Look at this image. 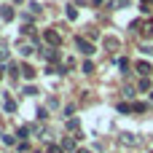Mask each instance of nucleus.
<instances>
[{
    "label": "nucleus",
    "mask_w": 153,
    "mask_h": 153,
    "mask_svg": "<svg viewBox=\"0 0 153 153\" xmlns=\"http://www.w3.org/2000/svg\"><path fill=\"white\" fill-rule=\"evenodd\" d=\"M75 46H78V51H81L83 56H91V54H94V46H91V40H86L83 35H78V38H75Z\"/></svg>",
    "instance_id": "1"
},
{
    "label": "nucleus",
    "mask_w": 153,
    "mask_h": 153,
    "mask_svg": "<svg viewBox=\"0 0 153 153\" xmlns=\"http://www.w3.org/2000/svg\"><path fill=\"white\" fill-rule=\"evenodd\" d=\"M43 40H46V43H48L51 48H56V46L62 43V35H59V32H56V30L51 27V30H46V32H43Z\"/></svg>",
    "instance_id": "2"
},
{
    "label": "nucleus",
    "mask_w": 153,
    "mask_h": 153,
    "mask_svg": "<svg viewBox=\"0 0 153 153\" xmlns=\"http://www.w3.org/2000/svg\"><path fill=\"white\" fill-rule=\"evenodd\" d=\"M134 70H137V73H140L143 78H148V75H151V73H153L151 62H145V59H143V62H137V65H134Z\"/></svg>",
    "instance_id": "3"
},
{
    "label": "nucleus",
    "mask_w": 153,
    "mask_h": 153,
    "mask_svg": "<svg viewBox=\"0 0 153 153\" xmlns=\"http://www.w3.org/2000/svg\"><path fill=\"white\" fill-rule=\"evenodd\" d=\"M0 16H3V22H13V16H16V13H13V8H11V5H3V8H0Z\"/></svg>",
    "instance_id": "4"
},
{
    "label": "nucleus",
    "mask_w": 153,
    "mask_h": 153,
    "mask_svg": "<svg viewBox=\"0 0 153 153\" xmlns=\"http://www.w3.org/2000/svg\"><path fill=\"white\" fill-rule=\"evenodd\" d=\"M38 73H35V67H30V65H22V78H27V81H32Z\"/></svg>",
    "instance_id": "5"
},
{
    "label": "nucleus",
    "mask_w": 153,
    "mask_h": 153,
    "mask_svg": "<svg viewBox=\"0 0 153 153\" xmlns=\"http://www.w3.org/2000/svg\"><path fill=\"white\" fill-rule=\"evenodd\" d=\"M143 35H148V38H153V19H148V22L143 24Z\"/></svg>",
    "instance_id": "6"
},
{
    "label": "nucleus",
    "mask_w": 153,
    "mask_h": 153,
    "mask_svg": "<svg viewBox=\"0 0 153 153\" xmlns=\"http://www.w3.org/2000/svg\"><path fill=\"white\" fill-rule=\"evenodd\" d=\"M67 19H70V22L78 19V8H75V5H67Z\"/></svg>",
    "instance_id": "7"
},
{
    "label": "nucleus",
    "mask_w": 153,
    "mask_h": 153,
    "mask_svg": "<svg viewBox=\"0 0 153 153\" xmlns=\"http://www.w3.org/2000/svg\"><path fill=\"white\" fill-rule=\"evenodd\" d=\"M105 48L116 51V48H118V40H116V38H105Z\"/></svg>",
    "instance_id": "8"
},
{
    "label": "nucleus",
    "mask_w": 153,
    "mask_h": 153,
    "mask_svg": "<svg viewBox=\"0 0 153 153\" xmlns=\"http://www.w3.org/2000/svg\"><path fill=\"white\" fill-rule=\"evenodd\" d=\"M3 108H5L8 113H13V110H16V102H13L11 97H5V102H3Z\"/></svg>",
    "instance_id": "9"
},
{
    "label": "nucleus",
    "mask_w": 153,
    "mask_h": 153,
    "mask_svg": "<svg viewBox=\"0 0 153 153\" xmlns=\"http://www.w3.org/2000/svg\"><path fill=\"white\" fill-rule=\"evenodd\" d=\"M43 56H46V59H51V62H56V48H46V51H43Z\"/></svg>",
    "instance_id": "10"
},
{
    "label": "nucleus",
    "mask_w": 153,
    "mask_h": 153,
    "mask_svg": "<svg viewBox=\"0 0 153 153\" xmlns=\"http://www.w3.org/2000/svg\"><path fill=\"white\" fill-rule=\"evenodd\" d=\"M81 70H83V73H86V75H91V73H94V65H91V62H89V59H86V62H83V65H81Z\"/></svg>",
    "instance_id": "11"
},
{
    "label": "nucleus",
    "mask_w": 153,
    "mask_h": 153,
    "mask_svg": "<svg viewBox=\"0 0 153 153\" xmlns=\"http://www.w3.org/2000/svg\"><path fill=\"white\" fill-rule=\"evenodd\" d=\"M132 110H134V113H145V110H148V105H145V102H134V105H132Z\"/></svg>",
    "instance_id": "12"
},
{
    "label": "nucleus",
    "mask_w": 153,
    "mask_h": 153,
    "mask_svg": "<svg viewBox=\"0 0 153 153\" xmlns=\"http://www.w3.org/2000/svg\"><path fill=\"white\" fill-rule=\"evenodd\" d=\"M118 113H126V116H129V113H134V110H132V105H126V102H118Z\"/></svg>",
    "instance_id": "13"
},
{
    "label": "nucleus",
    "mask_w": 153,
    "mask_h": 153,
    "mask_svg": "<svg viewBox=\"0 0 153 153\" xmlns=\"http://www.w3.org/2000/svg\"><path fill=\"white\" fill-rule=\"evenodd\" d=\"M27 134H30V126H19V132H16V137H22V140H24Z\"/></svg>",
    "instance_id": "14"
},
{
    "label": "nucleus",
    "mask_w": 153,
    "mask_h": 153,
    "mask_svg": "<svg viewBox=\"0 0 153 153\" xmlns=\"http://www.w3.org/2000/svg\"><path fill=\"white\" fill-rule=\"evenodd\" d=\"M121 143H129V145H137V140H134V134H124V137H121Z\"/></svg>",
    "instance_id": "15"
},
{
    "label": "nucleus",
    "mask_w": 153,
    "mask_h": 153,
    "mask_svg": "<svg viewBox=\"0 0 153 153\" xmlns=\"http://www.w3.org/2000/svg\"><path fill=\"white\" fill-rule=\"evenodd\" d=\"M62 148H65V151H73V148H75V140H70V137H67V140L62 143Z\"/></svg>",
    "instance_id": "16"
},
{
    "label": "nucleus",
    "mask_w": 153,
    "mask_h": 153,
    "mask_svg": "<svg viewBox=\"0 0 153 153\" xmlns=\"http://www.w3.org/2000/svg\"><path fill=\"white\" fill-rule=\"evenodd\" d=\"M65 148L62 145H54V143H48V153H62Z\"/></svg>",
    "instance_id": "17"
},
{
    "label": "nucleus",
    "mask_w": 153,
    "mask_h": 153,
    "mask_svg": "<svg viewBox=\"0 0 153 153\" xmlns=\"http://www.w3.org/2000/svg\"><path fill=\"white\" fill-rule=\"evenodd\" d=\"M19 51H22V56H30V54H32V51H35V48H32V46H22V48H19Z\"/></svg>",
    "instance_id": "18"
},
{
    "label": "nucleus",
    "mask_w": 153,
    "mask_h": 153,
    "mask_svg": "<svg viewBox=\"0 0 153 153\" xmlns=\"http://www.w3.org/2000/svg\"><path fill=\"white\" fill-rule=\"evenodd\" d=\"M148 89H151V81L143 78V81H140V91H148Z\"/></svg>",
    "instance_id": "19"
},
{
    "label": "nucleus",
    "mask_w": 153,
    "mask_h": 153,
    "mask_svg": "<svg viewBox=\"0 0 153 153\" xmlns=\"http://www.w3.org/2000/svg\"><path fill=\"white\" fill-rule=\"evenodd\" d=\"M78 126H81V124H78V118H70V121H67V129H73V132H75Z\"/></svg>",
    "instance_id": "20"
},
{
    "label": "nucleus",
    "mask_w": 153,
    "mask_h": 153,
    "mask_svg": "<svg viewBox=\"0 0 153 153\" xmlns=\"http://www.w3.org/2000/svg\"><path fill=\"white\" fill-rule=\"evenodd\" d=\"M0 140H3V143H5V145H13V143H16V140H13V137H11V134H0Z\"/></svg>",
    "instance_id": "21"
},
{
    "label": "nucleus",
    "mask_w": 153,
    "mask_h": 153,
    "mask_svg": "<svg viewBox=\"0 0 153 153\" xmlns=\"http://www.w3.org/2000/svg\"><path fill=\"white\" fill-rule=\"evenodd\" d=\"M5 59H8V48L0 43V62H5Z\"/></svg>",
    "instance_id": "22"
},
{
    "label": "nucleus",
    "mask_w": 153,
    "mask_h": 153,
    "mask_svg": "<svg viewBox=\"0 0 153 153\" xmlns=\"http://www.w3.org/2000/svg\"><path fill=\"white\" fill-rule=\"evenodd\" d=\"M24 94H27V97H32V94H38V91H35V86H24Z\"/></svg>",
    "instance_id": "23"
},
{
    "label": "nucleus",
    "mask_w": 153,
    "mask_h": 153,
    "mask_svg": "<svg viewBox=\"0 0 153 153\" xmlns=\"http://www.w3.org/2000/svg\"><path fill=\"white\" fill-rule=\"evenodd\" d=\"M116 8H129V0H116Z\"/></svg>",
    "instance_id": "24"
},
{
    "label": "nucleus",
    "mask_w": 153,
    "mask_h": 153,
    "mask_svg": "<svg viewBox=\"0 0 153 153\" xmlns=\"http://www.w3.org/2000/svg\"><path fill=\"white\" fill-rule=\"evenodd\" d=\"M75 153H89V151H75Z\"/></svg>",
    "instance_id": "25"
},
{
    "label": "nucleus",
    "mask_w": 153,
    "mask_h": 153,
    "mask_svg": "<svg viewBox=\"0 0 153 153\" xmlns=\"http://www.w3.org/2000/svg\"><path fill=\"white\" fill-rule=\"evenodd\" d=\"M0 78H3V70H0Z\"/></svg>",
    "instance_id": "26"
},
{
    "label": "nucleus",
    "mask_w": 153,
    "mask_h": 153,
    "mask_svg": "<svg viewBox=\"0 0 153 153\" xmlns=\"http://www.w3.org/2000/svg\"><path fill=\"white\" fill-rule=\"evenodd\" d=\"M151 3H153V0H148V5H151Z\"/></svg>",
    "instance_id": "27"
},
{
    "label": "nucleus",
    "mask_w": 153,
    "mask_h": 153,
    "mask_svg": "<svg viewBox=\"0 0 153 153\" xmlns=\"http://www.w3.org/2000/svg\"><path fill=\"white\" fill-rule=\"evenodd\" d=\"M35 153H43V151H35Z\"/></svg>",
    "instance_id": "28"
}]
</instances>
